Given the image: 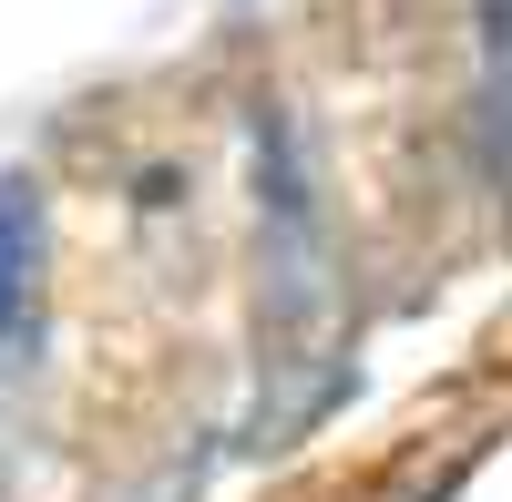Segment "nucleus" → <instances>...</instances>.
Returning a JSON list of instances; mask_svg holds the SVG:
<instances>
[{"instance_id": "nucleus-1", "label": "nucleus", "mask_w": 512, "mask_h": 502, "mask_svg": "<svg viewBox=\"0 0 512 502\" xmlns=\"http://www.w3.org/2000/svg\"><path fill=\"white\" fill-rule=\"evenodd\" d=\"M256 226H267V380L297 410L308 359L338 328V277H328V216H318V175L297 154L287 113H256Z\"/></svg>"}, {"instance_id": "nucleus-2", "label": "nucleus", "mask_w": 512, "mask_h": 502, "mask_svg": "<svg viewBox=\"0 0 512 502\" xmlns=\"http://www.w3.org/2000/svg\"><path fill=\"white\" fill-rule=\"evenodd\" d=\"M41 267H52V216L31 175H0V359L41 339Z\"/></svg>"}, {"instance_id": "nucleus-3", "label": "nucleus", "mask_w": 512, "mask_h": 502, "mask_svg": "<svg viewBox=\"0 0 512 502\" xmlns=\"http://www.w3.org/2000/svg\"><path fill=\"white\" fill-rule=\"evenodd\" d=\"M472 113H482V154L512 185V0L482 11V72H472Z\"/></svg>"}]
</instances>
